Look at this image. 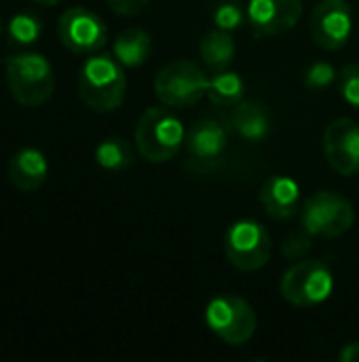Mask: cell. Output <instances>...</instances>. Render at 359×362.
I'll use <instances>...</instances> for the list:
<instances>
[{
  "label": "cell",
  "instance_id": "obj_1",
  "mask_svg": "<svg viewBox=\"0 0 359 362\" xmlns=\"http://www.w3.org/2000/svg\"><path fill=\"white\" fill-rule=\"evenodd\" d=\"M127 91L123 64L110 53H93L78 70V98L95 112L116 110Z\"/></svg>",
  "mask_w": 359,
  "mask_h": 362
},
{
  "label": "cell",
  "instance_id": "obj_2",
  "mask_svg": "<svg viewBox=\"0 0 359 362\" xmlns=\"http://www.w3.org/2000/svg\"><path fill=\"white\" fill-rule=\"evenodd\" d=\"M133 138L138 153L148 163H165L186 144V129L169 106H150L142 112Z\"/></svg>",
  "mask_w": 359,
  "mask_h": 362
},
{
  "label": "cell",
  "instance_id": "obj_3",
  "mask_svg": "<svg viewBox=\"0 0 359 362\" xmlns=\"http://www.w3.org/2000/svg\"><path fill=\"white\" fill-rule=\"evenodd\" d=\"M4 81L13 100L36 108L44 104L55 89L51 62L40 53H17L4 59Z\"/></svg>",
  "mask_w": 359,
  "mask_h": 362
},
{
  "label": "cell",
  "instance_id": "obj_4",
  "mask_svg": "<svg viewBox=\"0 0 359 362\" xmlns=\"http://www.w3.org/2000/svg\"><path fill=\"white\" fill-rule=\"evenodd\" d=\"M209 76L190 59H174L165 64L154 78L157 98L169 108H188L207 95Z\"/></svg>",
  "mask_w": 359,
  "mask_h": 362
},
{
  "label": "cell",
  "instance_id": "obj_5",
  "mask_svg": "<svg viewBox=\"0 0 359 362\" xmlns=\"http://www.w3.org/2000/svg\"><path fill=\"white\" fill-rule=\"evenodd\" d=\"M300 221L307 235L334 240L353 227L355 212L343 195L334 191H317L303 204Z\"/></svg>",
  "mask_w": 359,
  "mask_h": 362
},
{
  "label": "cell",
  "instance_id": "obj_6",
  "mask_svg": "<svg viewBox=\"0 0 359 362\" xmlns=\"http://www.w3.org/2000/svg\"><path fill=\"white\" fill-rule=\"evenodd\" d=\"M205 325L229 346L248 344L258 327L254 308L237 295H218L205 308Z\"/></svg>",
  "mask_w": 359,
  "mask_h": 362
},
{
  "label": "cell",
  "instance_id": "obj_7",
  "mask_svg": "<svg viewBox=\"0 0 359 362\" xmlns=\"http://www.w3.org/2000/svg\"><path fill=\"white\" fill-rule=\"evenodd\" d=\"M281 297L296 308H313L334 293V276L322 261H296L281 278Z\"/></svg>",
  "mask_w": 359,
  "mask_h": 362
},
{
  "label": "cell",
  "instance_id": "obj_8",
  "mask_svg": "<svg viewBox=\"0 0 359 362\" xmlns=\"http://www.w3.org/2000/svg\"><path fill=\"white\" fill-rule=\"evenodd\" d=\"M273 242L256 221H237L224 233V255L239 272H258L271 259Z\"/></svg>",
  "mask_w": 359,
  "mask_h": 362
},
{
  "label": "cell",
  "instance_id": "obj_9",
  "mask_svg": "<svg viewBox=\"0 0 359 362\" xmlns=\"http://www.w3.org/2000/svg\"><path fill=\"white\" fill-rule=\"evenodd\" d=\"M57 34L61 45L76 55H93L102 51L108 40L104 19L85 6H70L63 11L57 21Z\"/></svg>",
  "mask_w": 359,
  "mask_h": 362
},
{
  "label": "cell",
  "instance_id": "obj_10",
  "mask_svg": "<svg viewBox=\"0 0 359 362\" xmlns=\"http://www.w3.org/2000/svg\"><path fill=\"white\" fill-rule=\"evenodd\" d=\"M311 34L326 51L343 49L353 34V13L347 0H322L311 13Z\"/></svg>",
  "mask_w": 359,
  "mask_h": 362
},
{
  "label": "cell",
  "instance_id": "obj_11",
  "mask_svg": "<svg viewBox=\"0 0 359 362\" xmlns=\"http://www.w3.org/2000/svg\"><path fill=\"white\" fill-rule=\"evenodd\" d=\"M324 153L328 163L343 176L359 172V125L349 119H334L324 132Z\"/></svg>",
  "mask_w": 359,
  "mask_h": 362
},
{
  "label": "cell",
  "instance_id": "obj_12",
  "mask_svg": "<svg viewBox=\"0 0 359 362\" xmlns=\"http://www.w3.org/2000/svg\"><path fill=\"white\" fill-rule=\"evenodd\" d=\"M303 17V0H250L248 23L256 38L292 30Z\"/></svg>",
  "mask_w": 359,
  "mask_h": 362
},
{
  "label": "cell",
  "instance_id": "obj_13",
  "mask_svg": "<svg viewBox=\"0 0 359 362\" xmlns=\"http://www.w3.org/2000/svg\"><path fill=\"white\" fill-rule=\"evenodd\" d=\"M6 176L8 182L21 191V193H32L38 191L49 176V161L44 157L42 151L34 148V146H25L19 148L11 159H8V168H6Z\"/></svg>",
  "mask_w": 359,
  "mask_h": 362
},
{
  "label": "cell",
  "instance_id": "obj_14",
  "mask_svg": "<svg viewBox=\"0 0 359 362\" xmlns=\"http://www.w3.org/2000/svg\"><path fill=\"white\" fill-rule=\"evenodd\" d=\"M260 204L264 212L275 221L292 218L303 206H300V187L294 178L277 174L264 180L260 187Z\"/></svg>",
  "mask_w": 359,
  "mask_h": 362
},
{
  "label": "cell",
  "instance_id": "obj_15",
  "mask_svg": "<svg viewBox=\"0 0 359 362\" xmlns=\"http://www.w3.org/2000/svg\"><path fill=\"white\" fill-rule=\"evenodd\" d=\"M188 155L199 163H214L226 148V129L212 119L197 121L186 134Z\"/></svg>",
  "mask_w": 359,
  "mask_h": 362
},
{
  "label": "cell",
  "instance_id": "obj_16",
  "mask_svg": "<svg viewBox=\"0 0 359 362\" xmlns=\"http://www.w3.org/2000/svg\"><path fill=\"white\" fill-rule=\"evenodd\" d=\"M233 129L248 142H262L271 136V119L262 104L258 102H245L233 106L231 115Z\"/></svg>",
  "mask_w": 359,
  "mask_h": 362
},
{
  "label": "cell",
  "instance_id": "obj_17",
  "mask_svg": "<svg viewBox=\"0 0 359 362\" xmlns=\"http://www.w3.org/2000/svg\"><path fill=\"white\" fill-rule=\"evenodd\" d=\"M154 42L152 36L142 28H127L123 30L112 45V55L125 66V68H138L148 62L152 55Z\"/></svg>",
  "mask_w": 359,
  "mask_h": 362
},
{
  "label": "cell",
  "instance_id": "obj_18",
  "mask_svg": "<svg viewBox=\"0 0 359 362\" xmlns=\"http://www.w3.org/2000/svg\"><path fill=\"white\" fill-rule=\"evenodd\" d=\"M235 53H237L235 38L226 30L216 28L209 34H205L199 42V55L214 74L229 70V66L235 59Z\"/></svg>",
  "mask_w": 359,
  "mask_h": 362
},
{
  "label": "cell",
  "instance_id": "obj_19",
  "mask_svg": "<svg viewBox=\"0 0 359 362\" xmlns=\"http://www.w3.org/2000/svg\"><path fill=\"white\" fill-rule=\"evenodd\" d=\"M135 161V151L125 138H106L95 148V163L108 172H123Z\"/></svg>",
  "mask_w": 359,
  "mask_h": 362
},
{
  "label": "cell",
  "instance_id": "obj_20",
  "mask_svg": "<svg viewBox=\"0 0 359 362\" xmlns=\"http://www.w3.org/2000/svg\"><path fill=\"white\" fill-rule=\"evenodd\" d=\"M243 93H245V85H243V78L237 72L222 70V72H216L209 78L207 98L216 106H231L233 108L235 104H239L243 100Z\"/></svg>",
  "mask_w": 359,
  "mask_h": 362
},
{
  "label": "cell",
  "instance_id": "obj_21",
  "mask_svg": "<svg viewBox=\"0 0 359 362\" xmlns=\"http://www.w3.org/2000/svg\"><path fill=\"white\" fill-rule=\"evenodd\" d=\"M6 32L15 45H34L42 36V21L38 15L21 11L11 17Z\"/></svg>",
  "mask_w": 359,
  "mask_h": 362
},
{
  "label": "cell",
  "instance_id": "obj_22",
  "mask_svg": "<svg viewBox=\"0 0 359 362\" xmlns=\"http://www.w3.org/2000/svg\"><path fill=\"white\" fill-rule=\"evenodd\" d=\"M245 17L248 15L243 13V8L233 0H222L220 4H216V8L212 13V19L216 23V28L226 30V32H233V30L241 28Z\"/></svg>",
  "mask_w": 359,
  "mask_h": 362
},
{
  "label": "cell",
  "instance_id": "obj_23",
  "mask_svg": "<svg viewBox=\"0 0 359 362\" xmlns=\"http://www.w3.org/2000/svg\"><path fill=\"white\" fill-rule=\"evenodd\" d=\"M339 89H341L343 100L349 106L359 108V64H349L341 70Z\"/></svg>",
  "mask_w": 359,
  "mask_h": 362
},
{
  "label": "cell",
  "instance_id": "obj_24",
  "mask_svg": "<svg viewBox=\"0 0 359 362\" xmlns=\"http://www.w3.org/2000/svg\"><path fill=\"white\" fill-rule=\"evenodd\" d=\"M336 74L339 72L334 70L332 64H328V62H315L305 72V85L309 89H315V91L317 89H326V87L332 85V81L336 78Z\"/></svg>",
  "mask_w": 359,
  "mask_h": 362
},
{
  "label": "cell",
  "instance_id": "obj_25",
  "mask_svg": "<svg viewBox=\"0 0 359 362\" xmlns=\"http://www.w3.org/2000/svg\"><path fill=\"white\" fill-rule=\"evenodd\" d=\"M106 2L121 17H135L148 6V0H106Z\"/></svg>",
  "mask_w": 359,
  "mask_h": 362
},
{
  "label": "cell",
  "instance_id": "obj_26",
  "mask_svg": "<svg viewBox=\"0 0 359 362\" xmlns=\"http://www.w3.org/2000/svg\"><path fill=\"white\" fill-rule=\"evenodd\" d=\"M309 248H311V242H309V238H305V235H290L288 240H286V244H284V255L286 257H290V259H294V261H300L307 252H309Z\"/></svg>",
  "mask_w": 359,
  "mask_h": 362
},
{
  "label": "cell",
  "instance_id": "obj_27",
  "mask_svg": "<svg viewBox=\"0 0 359 362\" xmlns=\"http://www.w3.org/2000/svg\"><path fill=\"white\" fill-rule=\"evenodd\" d=\"M339 361L343 362H359V344H347L341 354H339Z\"/></svg>",
  "mask_w": 359,
  "mask_h": 362
},
{
  "label": "cell",
  "instance_id": "obj_28",
  "mask_svg": "<svg viewBox=\"0 0 359 362\" xmlns=\"http://www.w3.org/2000/svg\"><path fill=\"white\" fill-rule=\"evenodd\" d=\"M34 4H40V6H55L59 0H32Z\"/></svg>",
  "mask_w": 359,
  "mask_h": 362
},
{
  "label": "cell",
  "instance_id": "obj_29",
  "mask_svg": "<svg viewBox=\"0 0 359 362\" xmlns=\"http://www.w3.org/2000/svg\"><path fill=\"white\" fill-rule=\"evenodd\" d=\"M2 32H4V21L0 19V34H2Z\"/></svg>",
  "mask_w": 359,
  "mask_h": 362
}]
</instances>
